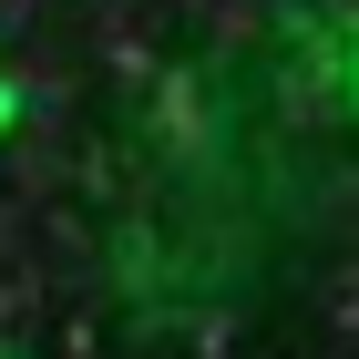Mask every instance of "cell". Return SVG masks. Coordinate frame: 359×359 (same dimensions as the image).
<instances>
[{
  "label": "cell",
  "mask_w": 359,
  "mask_h": 359,
  "mask_svg": "<svg viewBox=\"0 0 359 359\" xmlns=\"http://www.w3.org/2000/svg\"><path fill=\"white\" fill-rule=\"evenodd\" d=\"M11 113H21V93H11V83H0V123H11Z\"/></svg>",
  "instance_id": "1"
}]
</instances>
